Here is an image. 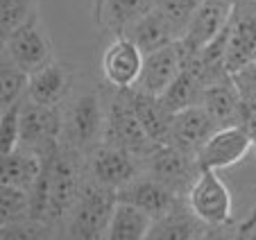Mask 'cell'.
Listing matches in <instances>:
<instances>
[{"instance_id":"1","label":"cell","mask_w":256,"mask_h":240,"mask_svg":"<svg viewBox=\"0 0 256 240\" xmlns=\"http://www.w3.org/2000/svg\"><path fill=\"white\" fill-rule=\"evenodd\" d=\"M64 109V132L62 145L88 154L96 145L104 138V122H106V104L104 91L91 88L70 100L68 98L62 104Z\"/></svg>"},{"instance_id":"2","label":"cell","mask_w":256,"mask_h":240,"mask_svg":"<svg viewBox=\"0 0 256 240\" xmlns=\"http://www.w3.org/2000/svg\"><path fill=\"white\" fill-rule=\"evenodd\" d=\"M116 204H118L116 188L102 186V184L93 182L86 174V182H84L82 190H80L78 202H75L66 224H64L66 236L80 240L104 238Z\"/></svg>"},{"instance_id":"3","label":"cell","mask_w":256,"mask_h":240,"mask_svg":"<svg viewBox=\"0 0 256 240\" xmlns=\"http://www.w3.org/2000/svg\"><path fill=\"white\" fill-rule=\"evenodd\" d=\"M104 104H106V122H104V138L102 143H114L118 148H125L134 156H138L145 164L148 154L154 148V140L143 130L140 120L136 118L134 106L130 102V93L106 86Z\"/></svg>"},{"instance_id":"4","label":"cell","mask_w":256,"mask_h":240,"mask_svg":"<svg viewBox=\"0 0 256 240\" xmlns=\"http://www.w3.org/2000/svg\"><path fill=\"white\" fill-rule=\"evenodd\" d=\"M2 54L10 57L25 72H34L48 62H52L54 46L41 18V10H36L20 25H16L10 34L2 36Z\"/></svg>"},{"instance_id":"5","label":"cell","mask_w":256,"mask_h":240,"mask_svg":"<svg viewBox=\"0 0 256 240\" xmlns=\"http://www.w3.org/2000/svg\"><path fill=\"white\" fill-rule=\"evenodd\" d=\"M143 172L154 177L172 192L186 197L200 174V164L195 154L179 150L172 143H156L143 164Z\"/></svg>"},{"instance_id":"6","label":"cell","mask_w":256,"mask_h":240,"mask_svg":"<svg viewBox=\"0 0 256 240\" xmlns=\"http://www.w3.org/2000/svg\"><path fill=\"white\" fill-rule=\"evenodd\" d=\"M190 211L208 226H222L232 220L234 200L218 170H200L195 184L186 192Z\"/></svg>"},{"instance_id":"7","label":"cell","mask_w":256,"mask_h":240,"mask_svg":"<svg viewBox=\"0 0 256 240\" xmlns=\"http://www.w3.org/2000/svg\"><path fill=\"white\" fill-rule=\"evenodd\" d=\"M143 172V161L114 143H100L86 154V174L109 188H122Z\"/></svg>"},{"instance_id":"8","label":"cell","mask_w":256,"mask_h":240,"mask_svg":"<svg viewBox=\"0 0 256 240\" xmlns=\"http://www.w3.org/2000/svg\"><path fill=\"white\" fill-rule=\"evenodd\" d=\"M64 132V109L62 106H46L30 102L25 98L20 111V145L46 154L62 145Z\"/></svg>"},{"instance_id":"9","label":"cell","mask_w":256,"mask_h":240,"mask_svg":"<svg viewBox=\"0 0 256 240\" xmlns=\"http://www.w3.org/2000/svg\"><path fill=\"white\" fill-rule=\"evenodd\" d=\"M254 136L240 125L232 127H220L216 130L208 140L200 148L198 152V164L200 170H224L232 166L240 164L242 158L250 154L252 145H254Z\"/></svg>"},{"instance_id":"10","label":"cell","mask_w":256,"mask_h":240,"mask_svg":"<svg viewBox=\"0 0 256 240\" xmlns=\"http://www.w3.org/2000/svg\"><path fill=\"white\" fill-rule=\"evenodd\" d=\"M145 52L132 41L130 36H114L112 44L102 52V77L106 86L127 91L138 84L140 70H143Z\"/></svg>"},{"instance_id":"11","label":"cell","mask_w":256,"mask_h":240,"mask_svg":"<svg viewBox=\"0 0 256 240\" xmlns=\"http://www.w3.org/2000/svg\"><path fill=\"white\" fill-rule=\"evenodd\" d=\"M232 16H234V5L222 2V0H204V5L198 10V14L190 18L184 36L179 38L184 64L190 57H195L206 44H211L213 38L229 25Z\"/></svg>"},{"instance_id":"12","label":"cell","mask_w":256,"mask_h":240,"mask_svg":"<svg viewBox=\"0 0 256 240\" xmlns=\"http://www.w3.org/2000/svg\"><path fill=\"white\" fill-rule=\"evenodd\" d=\"M256 57V10L250 0H236L227 38V72L252 64Z\"/></svg>"},{"instance_id":"13","label":"cell","mask_w":256,"mask_h":240,"mask_svg":"<svg viewBox=\"0 0 256 240\" xmlns=\"http://www.w3.org/2000/svg\"><path fill=\"white\" fill-rule=\"evenodd\" d=\"M75 86V68L68 64L52 59L39 70L30 72L28 100L46 106H62L70 98Z\"/></svg>"},{"instance_id":"14","label":"cell","mask_w":256,"mask_h":240,"mask_svg":"<svg viewBox=\"0 0 256 240\" xmlns=\"http://www.w3.org/2000/svg\"><path fill=\"white\" fill-rule=\"evenodd\" d=\"M182 68H184V54H182V48H179V41H174V44L166 46V48H159L154 52L145 54L143 70H140L138 84L134 88L159 98L174 82V77L182 72Z\"/></svg>"},{"instance_id":"15","label":"cell","mask_w":256,"mask_h":240,"mask_svg":"<svg viewBox=\"0 0 256 240\" xmlns=\"http://www.w3.org/2000/svg\"><path fill=\"white\" fill-rule=\"evenodd\" d=\"M118 200L136 204V206L143 208L145 213H150L152 220H159V218H164L168 211H172L174 204L182 200V195L172 192L168 186H164V184L156 182L150 174L140 172L138 177H134L130 184L118 188Z\"/></svg>"},{"instance_id":"16","label":"cell","mask_w":256,"mask_h":240,"mask_svg":"<svg viewBox=\"0 0 256 240\" xmlns=\"http://www.w3.org/2000/svg\"><path fill=\"white\" fill-rule=\"evenodd\" d=\"M220 127L216 120L208 116V111L202 104H193L186 109L172 114V125H170V143L177 145L188 154L198 156L200 148L208 140V136Z\"/></svg>"},{"instance_id":"17","label":"cell","mask_w":256,"mask_h":240,"mask_svg":"<svg viewBox=\"0 0 256 240\" xmlns=\"http://www.w3.org/2000/svg\"><path fill=\"white\" fill-rule=\"evenodd\" d=\"M154 7V0H96L93 23L109 36H125L136 20Z\"/></svg>"},{"instance_id":"18","label":"cell","mask_w":256,"mask_h":240,"mask_svg":"<svg viewBox=\"0 0 256 240\" xmlns=\"http://www.w3.org/2000/svg\"><path fill=\"white\" fill-rule=\"evenodd\" d=\"M208 224H204L193 211H190L186 197H182L174 204L172 211H168L164 218L154 220L150 229V240H195L206 236Z\"/></svg>"},{"instance_id":"19","label":"cell","mask_w":256,"mask_h":240,"mask_svg":"<svg viewBox=\"0 0 256 240\" xmlns=\"http://www.w3.org/2000/svg\"><path fill=\"white\" fill-rule=\"evenodd\" d=\"M200 104L208 111L218 127H232V125H240L242 118V98L238 93V88L234 86L232 75L224 82H216L204 86L202 91V100Z\"/></svg>"},{"instance_id":"20","label":"cell","mask_w":256,"mask_h":240,"mask_svg":"<svg viewBox=\"0 0 256 240\" xmlns=\"http://www.w3.org/2000/svg\"><path fill=\"white\" fill-rule=\"evenodd\" d=\"M130 102L134 106L136 118L140 120L143 130L148 132L154 143H170V125H172V114L161 104L156 96L143 93L138 88H127Z\"/></svg>"},{"instance_id":"21","label":"cell","mask_w":256,"mask_h":240,"mask_svg":"<svg viewBox=\"0 0 256 240\" xmlns=\"http://www.w3.org/2000/svg\"><path fill=\"white\" fill-rule=\"evenodd\" d=\"M125 36H130L145 54H150L154 50L166 48V46L179 41V32L174 30V25L156 7H152L143 18L136 20Z\"/></svg>"},{"instance_id":"22","label":"cell","mask_w":256,"mask_h":240,"mask_svg":"<svg viewBox=\"0 0 256 240\" xmlns=\"http://www.w3.org/2000/svg\"><path fill=\"white\" fill-rule=\"evenodd\" d=\"M152 224H154V220H152L150 213H145L136 204L118 200L104 238L106 240H145L150 236Z\"/></svg>"},{"instance_id":"23","label":"cell","mask_w":256,"mask_h":240,"mask_svg":"<svg viewBox=\"0 0 256 240\" xmlns=\"http://www.w3.org/2000/svg\"><path fill=\"white\" fill-rule=\"evenodd\" d=\"M41 170H44V154L36 152V150L18 145L14 152L2 156V184H12V186L32 190Z\"/></svg>"},{"instance_id":"24","label":"cell","mask_w":256,"mask_h":240,"mask_svg":"<svg viewBox=\"0 0 256 240\" xmlns=\"http://www.w3.org/2000/svg\"><path fill=\"white\" fill-rule=\"evenodd\" d=\"M202 91H204V84L200 82L198 75H195L190 68L184 66L182 72L174 77V82L159 96V100L170 114H177V111L186 109V106L200 104Z\"/></svg>"},{"instance_id":"25","label":"cell","mask_w":256,"mask_h":240,"mask_svg":"<svg viewBox=\"0 0 256 240\" xmlns=\"http://www.w3.org/2000/svg\"><path fill=\"white\" fill-rule=\"evenodd\" d=\"M30 72H25L20 66H16L10 57H0V109L16 104L28 96Z\"/></svg>"},{"instance_id":"26","label":"cell","mask_w":256,"mask_h":240,"mask_svg":"<svg viewBox=\"0 0 256 240\" xmlns=\"http://www.w3.org/2000/svg\"><path fill=\"white\" fill-rule=\"evenodd\" d=\"M30 202H32V195L28 188L2 184L0 186V226L30 218Z\"/></svg>"},{"instance_id":"27","label":"cell","mask_w":256,"mask_h":240,"mask_svg":"<svg viewBox=\"0 0 256 240\" xmlns=\"http://www.w3.org/2000/svg\"><path fill=\"white\" fill-rule=\"evenodd\" d=\"M25 98L16 104L0 109V154L14 152L20 145V111H23Z\"/></svg>"},{"instance_id":"28","label":"cell","mask_w":256,"mask_h":240,"mask_svg":"<svg viewBox=\"0 0 256 240\" xmlns=\"http://www.w3.org/2000/svg\"><path fill=\"white\" fill-rule=\"evenodd\" d=\"M204 5V0H154V7L174 25L179 32V38L184 36L190 18L198 14V10Z\"/></svg>"},{"instance_id":"29","label":"cell","mask_w":256,"mask_h":240,"mask_svg":"<svg viewBox=\"0 0 256 240\" xmlns=\"http://www.w3.org/2000/svg\"><path fill=\"white\" fill-rule=\"evenodd\" d=\"M39 10V0H0V32L10 34L28 16Z\"/></svg>"},{"instance_id":"30","label":"cell","mask_w":256,"mask_h":240,"mask_svg":"<svg viewBox=\"0 0 256 240\" xmlns=\"http://www.w3.org/2000/svg\"><path fill=\"white\" fill-rule=\"evenodd\" d=\"M0 238L2 240H39V238H48L50 231H54L52 226H48L46 222L32 220V218H25V220L12 222V224L0 226Z\"/></svg>"},{"instance_id":"31","label":"cell","mask_w":256,"mask_h":240,"mask_svg":"<svg viewBox=\"0 0 256 240\" xmlns=\"http://www.w3.org/2000/svg\"><path fill=\"white\" fill-rule=\"evenodd\" d=\"M232 82L240 93L242 102L256 106V64H247L236 72H232Z\"/></svg>"},{"instance_id":"32","label":"cell","mask_w":256,"mask_h":240,"mask_svg":"<svg viewBox=\"0 0 256 240\" xmlns=\"http://www.w3.org/2000/svg\"><path fill=\"white\" fill-rule=\"evenodd\" d=\"M222 2H229V5H236V0H222Z\"/></svg>"},{"instance_id":"33","label":"cell","mask_w":256,"mask_h":240,"mask_svg":"<svg viewBox=\"0 0 256 240\" xmlns=\"http://www.w3.org/2000/svg\"><path fill=\"white\" fill-rule=\"evenodd\" d=\"M250 2H252V5H254V10H256V0H250Z\"/></svg>"},{"instance_id":"34","label":"cell","mask_w":256,"mask_h":240,"mask_svg":"<svg viewBox=\"0 0 256 240\" xmlns=\"http://www.w3.org/2000/svg\"><path fill=\"white\" fill-rule=\"evenodd\" d=\"M254 140H256V138H254Z\"/></svg>"}]
</instances>
